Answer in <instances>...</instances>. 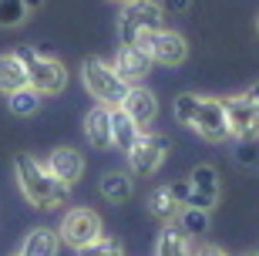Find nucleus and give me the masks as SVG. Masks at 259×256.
<instances>
[{"label":"nucleus","mask_w":259,"mask_h":256,"mask_svg":"<svg viewBox=\"0 0 259 256\" xmlns=\"http://www.w3.org/2000/svg\"><path fill=\"white\" fill-rule=\"evenodd\" d=\"M17 88H27V71L17 54H0V95H10Z\"/></svg>","instance_id":"18"},{"label":"nucleus","mask_w":259,"mask_h":256,"mask_svg":"<svg viewBox=\"0 0 259 256\" xmlns=\"http://www.w3.org/2000/svg\"><path fill=\"white\" fill-rule=\"evenodd\" d=\"M179 209H182V202L172 196V189H168V186L152 189V196H148V212H152L155 219H162V223H175Z\"/></svg>","instance_id":"20"},{"label":"nucleus","mask_w":259,"mask_h":256,"mask_svg":"<svg viewBox=\"0 0 259 256\" xmlns=\"http://www.w3.org/2000/svg\"><path fill=\"white\" fill-rule=\"evenodd\" d=\"M14 175H17V186L24 192V199L37 209H58L67 202L71 196V186H64L61 179L51 175L48 165H40L37 159L30 155H14Z\"/></svg>","instance_id":"1"},{"label":"nucleus","mask_w":259,"mask_h":256,"mask_svg":"<svg viewBox=\"0 0 259 256\" xmlns=\"http://www.w3.org/2000/svg\"><path fill=\"white\" fill-rule=\"evenodd\" d=\"M138 135H142V128H138L121 108H111V145L121 149V152H128Z\"/></svg>","instance_id":"19"},{"label":"nucleus","mask_w":259,"mask_h":256,"mask_svg":"<svg viewBox=\"0 0 259 256\" xmlns=\"http://www.w3.org/2000/svg\"><path fill=\"white\" fill-rule=\"evenodd\" d=\"M246 95H249V98H256V101H259V81H252V85H249V91H246Z\"/></svg>","instance_id":"29"},{"label":"nucleus","mask_w":259,"mask_h":256,"mask_svg":"<svg viewBox=\"0 0 259 256\" xmlns=\"http://www.w3.org/2000/svg\"><path fill=\"white\" fill-rule=\"evenodd\" d=\"M40 98L44 95H37L34 88H17V91H10L7 95V104H10V112L14 115H20V118H27V115H34L40 108Z\"/></svg>","instance_id":"22"},{"label":"nucleus","mask_w":259,"mask_h":256,"mask_svg":"<svg viewBox=\"0 0 259 256\" xmlns=\"http://www.w3.org/2000/svg\"><path fill=\"white\" fill-rule=\"evenodd\" d=\"M226 122H229V138L236 142H256L259 138V101L242 95L226 98Z\"/></svg>","instance_id":"7"},{"label":"nucleus","mask_w":259,"mask_h":256,"mask_svg":"<svg viewBox=\"0 0 259 256\" xmlns=\"http://www.w3.org/2000/svg\"><path fill=\"white\" fill-rule=\"evenodd\" d=\"M192 256H229L226 249H219V246H202V249H195Z\"/></svg>","instance_id":"28"},{"label":"nucleus","mask_w":259,"mask_h":256,"mask_svg":"<svg viewBox=\"0 0 259 256\" xmlns=\"http://www.w3.org/2000/svg\"><path fill=\"white\" fill-rule=\"evenodd\" d=\"M118 108H121L138 128H145V125H152L155 115H158V98L142 85H128V91H125V98H121Z\"/></svg>","instance_id":"12"},{"label":"nucleus","mask_w":259,"mask_h":256,"mask_svg":"<svg viewBox=\"0 0 259 256\" xmlns=\"http://www.w3.org/2000/svg\"><path fill=\"white\" fill-rule=\"evenodd\" d=\"M77 256H125V249H121V243H118V239L98 236L95 243H88V246L77 249Z\"/></svg>","instance_id":"24"},{"label":"nucleus","mask_w":259,"mask_h":256,"mask_svg":"<svg viewBox=\"0 0 259 256\" xmlns=\"http://www.w3.org/2000/svg\"><path fill=\"white\" fill-rule=\"evenodd\" d=\"M175 223H179V229H182L185 236H202V233H209V209L182 206L179 216H175Z\"/></svg>","instance_id":"21"},{"label":"nucleus","mask_w":259,"mask_h":256,"mask_svg":"<svg viewBox=\"0 0 259 256\" xmlns=\"http://www.w3.org/2000/svg\"><path fill=\"white\" fill-rule=\"evenodd\" d=\"M48 169L64 186H74L81 179V172H84V155L77 152V149H71V145H61V149H54L48 155Z\"/></svg>","instance_id":"13"},{"label":"nucleus","mask_w":259,"mask_h":256,"mask_svg":"<svg viewBox=\"0 0 259 256\" xmlns=\"http://www.w3.org/2000/svg\"><path fill=\"white\" fill-rule=\"evenodd\" d=\"M14 256H24V253H14Z\"/></svg>","instance_id":"34"},{"label":"nucleus","mask_w":259,"mask_h":256,"mask_svg":"<svg viewBox=\"0 0 259 256\" xmlns=\"http://www.w3.org/2000/svg\"><path fill=\"white\" fill-rule=\"evenodd\" d=\"M27 4V10H37V7H44V0H24Z\"/></svg>","instance_id":"30"},{"label":"nucleus","mask_w":259,"mask_h":256,"mask_svg":"<svg viewBox=\"0 0 259 256\" xmlns=\"http://www.w3.org/2000/svg\"><path fill=\"white\" fill-rule=\"evenodd\" d=\"M219 172L215 165H195L189 175V202L185 206H199V209H212L219 202Z\"/></svg>","instance_id":"10"},{"label":"nucleus","mask_w":259,"mask_h":256,"mask_svg":"<svg viewBox=\"0 0 259 256\" xmlns=\"http://www.w3.org/2000/svg\"><path fill=\"white\" fill-rule=\"evenodd\" d=\"M168 189H172V196H175L179 202H182V206L189 202V179H182V182H172Z\"/></svg>","instance_id":"27"},{"label":"nucleus","mask_w":259,"mask_h":256,"mask_svg":"<svg viewBox=\"0 0 259 256\" xmlns=\"http://www.w3.org/2000/svg\"><path fill=\"white\" fill-rule=\"evenodd\" d=\"M236 162H239V165H252V162H256L252 142H239V149H236Z\"/></svg>","instance_id":"25"},{"label":"nucleus","mask_w":259,"mask_h":256,"mask_svg":"<svg viewBox=\"0 0 259 256\" xmlns=\"http://www.w3.org/2000/svg\"><path fill=\"white\" fill-rule=\"evenodd\" d=\"M192 236H185L179 226L165 223V229L155 239V256H192Z\"/></svg>","instance_id":"15"},{"label":"nucleus","mask_w":259,"mask_h":256,"mask_svg":"<svg viewBox=\"0 0 259 256\" xmlns=\"http://www.w3.org/2000/svg\"><path fill=\"white\" fill-rule=\"evenodd\" d=\"M138 48L148 51V57H152V64H162V67H179L185 64V57H189V41L179 34V30H152V34H145L142 41H138Z\"/></svg>","instance_id":"8"},{"label":"nucleus","mask_w":259,"mask_h":256,"mask_svg":"<svg viewBox=\"0 0 259 256\" xmlns=\"http://www.w3.org/2000/svg\"><path fill=\"white\" fill-rule=\"evenodd\" d=\"M101 196H105L108 202H115V206H121V202H128L132 199V192H135V186H132V175L128 172H105L101 175Z\"/></svg>","instance_id":"17"},{"label":"nucleus","mask_w":259,"mask_h":256,"mask_svg":"<svg viewBox=\"0 0 259 256\" xmlns=\"http://www.w3.org/2000/svg\"><path fill=\"white\" fill-rule=\"evenodd\" d=\"M14 54L20 57V64L27 71V85L37 91V95H61L67 88V67L61 64L58 57L40 54L34 48H17Z\"/></svg>","instance_id":"3"},{"label":"nucleus","mask_w":259,"mask_h":256,"mask_svg":"<svg viewBox=\"0 0 259 256\" xmlns=\"http://www.w3.org/2000/svg\"><path fill=\"white\" fill-rule=\"evenodd\" d=\"M168 152H172V142L165 138V135H155V132H142L138 138H135V145L128 149V169H132V175H155V172L162 169V162L168 159Z\"/></svg>","instance_id":"6"},{"label":"nucleus","mask_w":259,"mask_h":256,"mask_svg":"<svg viewBox=\"0 0 259 256\" xmlns=\"http://www.w3.org/2000/svg\"><path fill=\"white\" fill-rule=\"evenodd\" d=\"M30 17L24 0H0V27H20Z\"/></svg>","instance_id":"23"},{"label":"nucleus","mask_w":259,"mask_h":256,"mask_svg":"<svg viewBox=\"0 0 259 256\" xmlns=\"http://www.w3.org/2000/svg\"><path fill=\"white\" fill-rule=\"evenodd\" d=\"M242 256H259V253H256V249H249V253H242Z\"/></svg>","instance_id":"31"},{"label":"nucleus","mask_w":259,"mask_h":256,"mask_svg":"<svg viewBox=\"0 0 259 256\" xmlns=\"http://www.w3.org/2000/svg\"><path fill=\"white\" fill-rule=\"evenodd\" d=\"M84 135L95 149H111V108L108 104H95L84 115Z\"/></svg>","instance_id":"14"},{"label":"nucleus","mask_w":259,"mask_h":256,"mask_svg":"<svg viewBox=\"0 0 259 256\" xmlns=\"http://www.w3.org/2000/svg\"><path fill=\"white\" fill-rule=\"evenodd\" d=\"M58 236H61V243H67L71 249L88 246V243H95V239L101 236V216H98L95 209H71L64 216V223H61Z\"/></svg>","instance_id":"9"},{"label":"nucleus","mask_w":259,"mask_h":256,"mask_svg":"<svg viewBox=\"0 0 259 256\" xmlns=\"http://www.w3.org/2000/svg\"><path fill=\"white\" fill-rule=\"evenodd\" d=\"M111 67L118 71V78L125 85H142L145 75L152 71V57H148L145 48H138V44H121L115 61H111Z\"/></svg>","instance_id":"11"},{"label":"nucleus","mask_w":259,"mask_h":256,"mask_svg":"<svg viewBox=\"0 0 259 256\" xmlns=\"http://www.w3.org/2000/svg\"><path fill=\"white\" fill-rule=\"evenodd\" d=\"M118 4H128V0H118Z\"/></svg>","instance_id":"33"},{"label":"nucleus","mask_w":259,"mask_h":256,"mask_svg":"<svg viewBox=\"0 0 259 256\" xmlns=\"http://www.w3.org/2000/svg\"><path fill=\"white\" fill-rule=\"evenodd\" d=\"M165 24V10L155 0H128L118 17V38L121 44H138L145 34H152Z\"/></svg>","instance_id":"5"},{"label":"nucleus","mask_w":259,"mask_h":256,"mask_svg":"<svg viewBox=\"0 0 259 256\" xmlns=\"http://www.w3.org/2000/svg\"><path fill=\"white\" fill-rule=\"evenodd\" d=\"M189 7H192V0H162L165 14H185Z\"/></svg>","instance_id":"26"},{"label":"nucleus","mask_w":259,"mask_h":256,"mask_svg":"<svg viewBox=\"0 0 259 256\" xmlns=\"http://www.w3.org/2000/svg\"><path fill=\"white\" fill-rule=\"evenodd\" d=\"M256 34H259V20H256Z\"/></svg>","instance_id":"32"},{"label":"nucleus","mask_w":259,"mask_h":256,"mask_svg":"<svg viewBox=\"0 0 259 256\" xmlns=\"http://www.w3.org/2000/svg\"><path fill=\"white\" fill-rule=\"evenodd\" d=\"M81 81H84L88 95L95 98L98 104H108V108H118L128 91V85L118 78V71L108 61H101V57H88L81 64Z\"/></svg>","instance_id":"4"},{"label":"nucleus","mask_w":259,"mask_h":256,"mask_svg":"<svg viewBox=\"0 0 259 256\" xmlns=\"http://www.w3.org/2000/svg\"><path fill=\"white\" fill-rule=\"evenodd\" d=\"M58 249H61V236L54 229L40 226V229H34V233H27L20 253L24 256H58Z\"/></svg>","instance_id":"16"},{"label":"nucleus","mask_w":259,"mask_h":256,"mask_svg":"<svg viewBox=\"0 0 259 256\" xmlns=\"http://www.w3.org/2000/svg\"><path fill=\"white\" fill-rule=\"evenodd\" d=\"M175 122L192 128L205 142H226L229 138V122H226V104L219 98L205 95H179L175 98Z\"/></svg>","instance_id":"2"}]
</instances>
